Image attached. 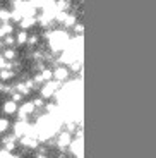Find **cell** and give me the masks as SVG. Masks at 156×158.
Wrapping results in <instances>:
<instances>
[{
  "instance_id": "cell-4",
  "label": "cell",
  "mask_w": 156,
  "mask_h": 158,
  "mask_svg": "<svg viewBox=\"0 0 156 158\" xmlns=\"http://www.w3.org/2000/svg\"><path fill=\"white\" fill-rule=\"evenodd\" d=\"M19 110V107H17V102H14V100H7V102H4V107H2V112H4L5 115H14L16 112Z\"/></svg>"
},
{
  "instance_id": "cell-11",
  "label": "cell",
  "mask_w": 156,
  "mask_h": 158,
  "mask_svg": "<svg viewBox=\"0 0 156 158\" xmlns=\"http://www.w3.org/2000/svg\"><path fill=\"white\" fill-rule=\"evenodd\" d=\"M10 16H12L10 9H2L0 7V19H2V23H10Z\"/></svg>"
},
{
  "instance_id": "cell-12",
  "label": "cell",
  "mask_w": 156,
  "mask_h": 158,
  "mask_svg": "<svg viewBox=\"0 0 156 158\" xmlns=\"http://www.w3.org/2000/svg\"><path fill=\"white\" fill-rule=\"evenodd\" d=\"M4 43L7 45V47H10V45H16V38L12 35H5L4 36Z\"/></svg>"
},
{
  "instance_id": "cell-1",
  "label": "cell",
  "mask_w": 156,
  "mask_h": 158,
  "mask_svg": "<svg viewBox=\"0 0 156 158\" xmlns=\"http://www.w3.org/2000/svg\"><path fill=\"white\" fill-rule=\"evenodd\" d=\"M48 45H50L51 52H60L65 50L69 45V36L65 31H51L50 38H48Z\"/></svg>"
},
{
  "instance_id": "cell-5",
  "label": "cell",
  "mask_w": 156,
  "mask_h": 158,
  "mask_svg": "<svg viewBox=\"0 0 156 158\" xmlns=\"http://www.w3.org/2000/svg\"><path fill=\"white\" fill-rule=\"evenodd\" d=\"M70 143H72V141H70V132H69V131H67V132H60L59 139H57V146L64 150V148L70 146Z\"/></svg>"
},
{
  "instance_id": "cell-2",
  "label": "cell",
  "mask_w": 156,
  "mask_h": 158,
  "mask_svg": "<svg viewBox=\"0 0 156 158\" xmlns=\"http://www.w3.org/2000/svg\"><path fill=\"white\" fill-rule=\"evenodd\" d=\"M60 89V81H57V79H53V81H47V83L41 84V88H39V91H41V96H43L45 100L51 98V96L57 93V91Z\"/></svg>"
},
{
  "instance_id": "cell-10",
  "label": "cell",
  "mask_w": 156,
  "mask_h": 158,
  "mask_svg": "<svg viewBox=\"0 0 156 158\" xmlns=\"http://www.w3.org/2000/svg\"><path fill=\"white\" fill-rule=\"evenodd\" d=\"M38 41H39V35H38V33H33V35H29V38H27V43H26V47H29V48H35L36 45H38Z\"/></svg>"
},
{
  "instance_id": "cell-7",
  "label": "cell",
  "mask_w": 156,
  "mask_h": 158,
  "mask_svg": "<svg viewBox=\"0 0 156 158\" xmlns=\"http://www.w3.org/2000/svg\"><path fill=\"white\" fill-rule=\"evenodd\" d=\"M38 23V17H35V16H27V17H23V21H21V28L23 29H29V28H33L35 24Z\"/></svg>"
},
{
  "instance_id": "cell-9",
  "label": "cell",
  "mask_w": 156,
  "mask_h": 158,
  "mask_svg": "<svg viewBox=\"0 0 156 158\" xmlns=\"http://www.w3.org/2000/svg\"><path fill=\"white\" fill-rule=\"evenodd\" d=\"M2 55L5 57V60L12 62V60H16V59H17V52L14 50V48H10V47H9V48H5V50H4V53H2Z\"/></svg>"
},
{
  "instance_id": "cell-13",
  "label": "cell",
  "mask_w": 156,
  "mask_h": 158,
  "mask_svg": "<svg viewBox=\"0 0 156 158\" xmlns=\"http://www.w3.org/2000/svg\"><path fill=\"white\" fill-rule=\"evenodd\" d=\"M7 129H9V120H5V118H0V134H2V132H5Z\"/></svg>"
},
{
  "instance_id": "cell-14",
  "label": "cell",
  "mask_w": 156,
  "mask_h": 158,
  "mask_svg": "<svg viewBox=\"0 0 156 158\" xmlns=\"http://www.w3.org/2000/svg\"><path fill=\"white\" fill-rule=\"evenodd\" d=\"M0 26H2V19H0Z\"/></svg>"
},
{
  "instance_id": "cell-3",
  "label": "cell",
  "mask_w": 156,
  "mask_h": 158,
  "mask_svg": "<svg viewBox=\"0 0 156 158\" xmlns=\"http://www.w3.org/2000/svg\"><path fill=\"white\" fill-rule=\"evenodd\" d=\"M53 79H57V81H67L69 79V69L64 67V65H59V67L53 69Z\"/></svg>"
},
{
  "instance_id": "cell-6",
  "label": "cell",
  "mask_w": 156,
  "mask_h": 158,
  "mask_svg": "<svg viewBox=\"0 0 156 158\" xmlns=\"http://www.w3.org/2000/svg\"><path fill=\"white\" fill-rule=\"evenodd\" d=\"M16 77V71L14 69H0V81L2 83H7V81H10V79Z\"/></svg>"
},
{
  "instance_id": "cell-8",
  "label": "cell",
  "mask_w": 156,
  "mask_h": 158,
  "mask_svg": "<svg viewBox=\"0 0 156 158\" xmlns=\"http://www.w3.org/2000/svg\"><path fill=\"white\" fill-rule=\"evenodd\" d=\"M27 38H29V33H27L26 29L19 31L16 35V45H17V47H24V45L27 43Z\"/></svg>"
}]
</instances>
